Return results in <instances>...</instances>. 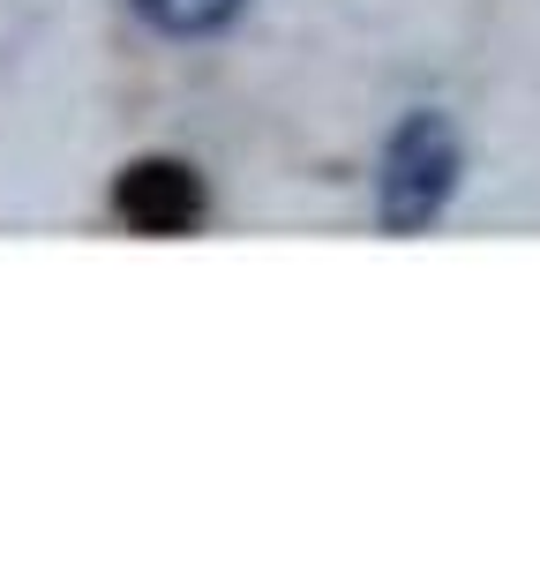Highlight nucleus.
<instances>
[{
	"label": "nucleus",
	"instance_id": "nucleus-3",
	"mask_svg": "<svg viewBox=\"0 0 540 562\" xmlns=\"http://www.w3.org/2000/svg\"><path fill=\"white\" fill-rule=\"evenodd\" d=\"M158 31H173V38H203V31H225L248 0H135Z\"/></svg>",
	"mask_w": 540,
	"mask_h": 562
},
{
	"label": "nucleus",
	"instance_id": "nucleus-1",
	"mask_svg": "<svg viewBox=\"0 0 540 562\" xmlns=\"http://www.w3.org/2000/svg\"><path fill=\"white\" fill-rule=\"evenodd\" d=\"M458 173H465L458 128H450L443 113H405L398 128H391V143H383V173H375V217H383V233L391 240L428 233L450 211Z\"/></svg>",
	"mask_w": 540,
	"mask_h": 562
},
{
	"label": "nucleus",
	"instance_id": "nucleus-2",
	"mask_svg": "<svg viewBox=\"0 0 540 562\" xmlns=\"http://www.w3.org/2000/svg\"><path fill=\"white\" fill-rule=\"evenodd\" d=\"M113 211L128 217L135 233H150V240H173V233L203 225L211 195H203V173L188 158H135L113 180Z\"/></svg>",
	"mask_w": 540,
	"mask_h": 562
}]
</instances>
